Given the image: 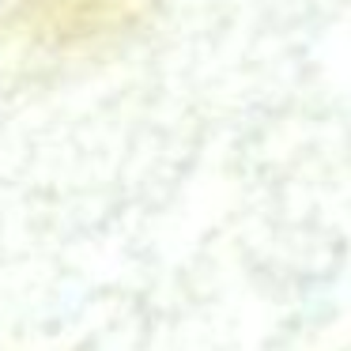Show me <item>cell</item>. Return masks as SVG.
<instances>
[{
    "instance_id": "cell-1",
    "label": "cell",
    "mask_w": 351,
    "mask_h": 351,
    "mask_svg": "<svg viewBox=\"0 0 351 351\" xmlns=\"http://www.w3.org/2000/svg\"><path fill=\"white\" fill-rule=\"evenodd\" d=\"M12 12L27 23L31 38L53 46H76L114 34L132 23L144 0H8Z\"/></svg>"
}]
</instances>
